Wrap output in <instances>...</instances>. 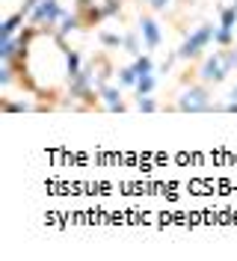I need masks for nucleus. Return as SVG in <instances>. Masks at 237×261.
Instances as JSON below:
<instances>
[{
    "label": "nucleus",
    "instance_id": "f257e3e1",
    "mask_svg": "<svg viewBox=\"0 0 237 261\" xmlns=\"http://www.w3.org/2000/svg\"><path fill=\"white\" fill-rule=\"evenodd\" d=\"M214 36H217V27H214V24H202L193 36L184 39V45L178 48V57H181V60H193V57H199V54L214 42Z\"/></svg>",
    "mask_w": 237,
    "mask_h": 261
},
{
    "label": "nucleus",
    "instance_id": "f03ea898",
    "mask_svg": "<svg viewBox=\"0 0 237 261\" xmlns=\"http://www.w3.org/2000/svg\"><path fill=\"white\" fill-rule=\"evenodd\" d=\"M77 12L83 15V24H98L101 18L119 12V0H77Z\"/></svg>",
    "mask_w": 237,
    "mask_h": 261
},
{
    "label": "nucleus",
    "instance_id": "7ed1b4c3",
    "mask_svg": "<svg viewBox=\"0 0 237 261\" xmlns=\"http://www.w3.org/2000/svg\"><path fill=\"white\" fill-rule=\"evenodd\" d=\"M199 74H202V81H205V83L225 81V74H231V65H228L225 50H214L205 63H202V71H199Z\"/></svg>",
    "mask_w": 237,
    "mask_h": 261
},
{
    "label": "nucleus",
    "instance_id": "20e7f679",
    "mask_svg": "<svg viewBox=\"0 0 237 261\" xmlns=\"http://www.w3.org/2000/svg\"><path fill=\"white\" fill-rule=\"evenodd\" d=\"M65 15V9L63 6H60V0H39V6H36V9H33V24H36V27H54V24H57V21H60V18Z\"/></svg>",
    "mask_w": 237,
    "mask_h": 261
},
{
    "label": "nucleus",
    "instance_id": "39448f33",
    "mask_svg": "<svg viewBox=\"0 0 237 261\" xmlns=\"http://www.w3.org/2000/svg\"><path fill=\"white\" fill-rule=\"evenodd\" d=\"M178 110H190V113H196V110H210V95H207L205 86H190L181 92L178 98Z\"/></svg>",
    "mask_w": 237,
    "mask_h": 261
},
{
    "label": "nucleus",
    "instance_id": "423d86ee",
    "mask_svg": "<svg viewBox=\"0 0 237 261\" xmlns=\"http://www.w3.org/2000/svg\"><path fill=\"white\" fill-rule=\"evenodd\" d=\"M140 33H142V39H145V45H148V48H157L160 42H163L160 27H157V21H154V18H142V21H140Z\"/></svg>",
    "mask_w": 237,
    "mask_h": 261
},
{
    "label": "nucleus",
    "instance_id": "0eeeda50",
    "mask_svg": "<svg viewBox=\"0 0 237 261\" xmlns=\"http://www.w3.org/2000/svg\"><path fill=\"white\" fill-rule=\"evenodd\" d=\"M98 95L104 98V104H107L110 110H122V107H125V104H122V92H119L116 86H101Z\"/></svg>",
    "mask_w": 237,
    "mask_h": 261
},
{
    "label": "nucleus",
    "instance_id": "6e6552de",
    "mask_svg": "<svg viewBox=\"0 0 237 261\" xmlns=\"http://www.w3.org/2000/svg\"><path fill=\"white\" fill-rule=\"evenodd\" d=\"M60 21H63V27H60V36H68V33L80 30V21H83V15H80V12H77V15H68V12H65Z\"/></svg>",
    "mask_w": 237,
    "mask_h": 261
},
{
    "label": "nucleus",
    "instance_id": "1a4fd4ad",
    "mask_svg": "<svg viewBox=\"0 0 237 261\" xmlns=\"http://www.w3.org/2000/svg\"><path fill=\"white\" fill-rule=\"evenodd\" d=\"M154 74H140V81H137V95H151L154 92Z\"/></svg>",
    "mask_w": 237,
    "mask_h": 261
},
{
    "label": "nucleus",
    "instance_id": "9d476101",
    "mask_svg": "<svg viewBox=\"0 0 237 261\" xmlns=\"http://www.w3.org/2000/svg\"><path fill=\"white\" fill-rule=\"evenodd\" d=\"M137 81H140V71H137L134 65H127V68L119 71V83H125V86H137Z\"/></svg>",
    "mask_w": 237,
    "mask_h": 261
},
{
    "label": "nucleus",
    "instance_id": "9b49d317",
    "mask_svg": "<svg viewBox=\"0 0 237 261\" xmlns=\"http://www.w3.org/2000/svg\"><path fill=\"white\" fill-rule=\"evenodd\" d=\"M134 68H137L140 74H151V71H154V63H151V57L140 54V57H134Z\"/></svg>",
    "mask_w": 237,
    "mask_h": 261
},
{
    "label": "nucleus",
    "instance_id": "f8f14e48",
    "mask_svg": "<svg viewBox=\"0 0 237 261\" xmlns=\"http://www.w3.org/2000/svg\"><path fill=\"white\" fill-rule=\"evenodd\" d=\"M24 12H21V9H18L15 15L9 18V21H6V24H3V36H15V30H18V24H24Z\"/></svg>",
    "mask_w": 237,
    "mask_h": 261
},
{
    "label": "nucleus",
    "instance_id": "ddd939ff",
    "mask_svg": "<svg viewBox=\"0 0 237 261\" xmlns=\"http://www.w3.org/2000/svg\"><path fill=\"white\" fill-rule=\"evenodd\" d=\"M237 24V6H231V9H222V24L220 27H225V30H234Z\"/></svg>",
    "mask_w": 237,
    "mask_h": 261
},
{
    "label": "nucleus",
    "instance_id": "4468645a",
    "mask_svg": "<svg viewBox=\"0 0 237 261\" xmlns=\"http://www.w3.org/2000/svg\"><path fill=\"white\" fill-rule=\"evenodd\" d=\"M101 45H107V48H122V45H125V39H122V36H116V33H101Z\"/></svg>",
    "mask_w": 237,
    "mask_h": 261
},
{
    "label": "nucleus",
    "instance_id": "2eb2a0df",
    "mask_svg": "<svg viewBox=\"0 0 237 261\" xmlns=\"http://www.w3.org/2000/svg\"><path fill=\"white\" fill-rule=\"evenodd\" d=\"M125 48H127V54L140 57V36H137V33H127L125 36Z\"/></svg>",
    "mask_w": 237,
    "mask_h": 261
},
{
    "label": "nucleus",
    "instance_id": "dca6fc26",
    "mask_svg": "<svg viewBox=\"0 0 237 261\" xmlns=\"http://www.w3.org/2000/svg\"><path fill=\"white\" fill-rule=\"evenodd\" d=\"M214 42H217V45H222V48H228V45H231V30L220 27V30H217V36H214Z\"/></svg>",
    "mask_w": 237,
    "mask_h": 261
},
{
    "label": "nucleus",
    "instance_id": "f3484780",
    "mask_svg": "<svg viewBox=\"0 0 237 261\" xmlns=\"http://www.w3.org/2000/svg\"><path fill=\"white\" fill-rule=\"evenodd\" d=\"M137 104H140V110H145V113L157 110V101H154L151 95H140V101H137Z\"/></svg>",
    "mask_w": 237,
    "mask_h": 261
},
{
    "label": "nucleus",
    "instance_id": "a211bd4d",
    "mask_svg": "<svg viewBox=\"0 0 237 261\" xmlns=\"http://www.w3.org/2000/svg\"><path fill=\"white\" fill-rule=\"evenodd\" d=\"M77 71H83L80 68V57L74 50H68V74H77Z\"/></svg>",
    "mask_w": 237,
    "mask_h": 261
},
{
    "label": "nucleus",
    "instance_id": "6ab92c4d",
    "mask_svg": "<svg viewBox=\"0 0 237 261\" xmlns=\"http://www.w3.org/2000/svg\"><path fill=\"white\" fill-rule=\"evenodd\" d=\"M225 57H228V65H231V71L237 68V48H228L225 50Z\"/></svg>",
    "mask_w": 237,
    "mask_h": 261
},
{
    "label": "nucleus",
    "instance_id": "aec40b11",
    "mask_svg": "<svg viewBox=\"0 0 237 261\" xmlns=\"http://www.w3.org/2000/svg\"><path fill=\"white\" fill-rule=\"evenodd\" d=\"M148 3H151V6H154V9H157V12H163V9H166V6H169V0H148Z\"/></svg>",
    "mask_w": 237,
    "mask_h": 261
},
{
    "label": "nucleus",
    "instance_id": "412c9836",
    "mask_svg": "<svg viewBox=\"0 0 237 261\" xmlns=\"http://www.w3.org/2000/svg\"><path fill=\"white\" fill-rule=\"evenodd\" d=\"M231 98H237V86H234V92H231Z\"/></svg>",
    "mask_w": 237,
    "mask_h": 261
},
{
    "label": "nucleus",
    "instance_id": "4be33fe9",
    "mask_svg": "<svg viewBox=\"0 0 237 261\" xmlns=\"http://www.w3.org/2000/svg\"><path fill=\"white\" fill-rule=\"evenodd\" d=\"M234 6H237V3H234Z\"/></svg>",
    "mask_w": 237,
    "mask_h": 261
}]
</instances>
